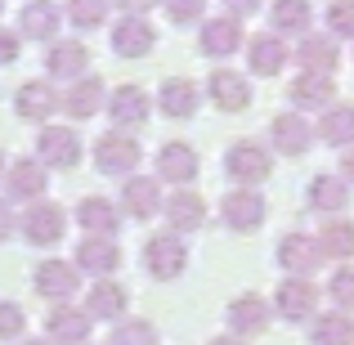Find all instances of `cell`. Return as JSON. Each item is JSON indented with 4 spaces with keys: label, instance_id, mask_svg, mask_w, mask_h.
<instances>
[{
    "label": "cell",
    "instance_id": "obj_1",
    "mask_svg": "<svg viewBox=\"0 0 354 345\" xmlns=\"http://www.w3.org/2000/svg\"><path fill=\"white\" fill-rule=\"evenodd\" d=\"M225 166H229V175H234L242 189H256V184L269 180L274 157H269L260 144H234V148H229V157H225Z\"/></svg>",
    "mask_w": 354,
    "mask_h": 345
},
{
    "label": "cell",
    "instance_id": "obj_2",
    "mask_svg": "<svg viewBox=\"0 0 354 345\" xmlns=\"http://www.w3.org/2000/svg\"><path fill=\"white\" fill-rule=\"evenodd\" d=\"M184 260H189V251H184V242L175 238V233H157V238H148L144 247V265L153 278H180L184 274Z\"/></svg>",
    "mask_w": 354,
    "mask_h": 345
},
{
    "label": "cell",
    "instance_id": "obj_3",
    "mask_svg": "<svg viewBox=\"0 0 354 345\" xmlns=\"http://www.w3.org/2000/svg\"><path fill=\"white\" fill-rule=\"evenodd\" d=\"M27 233V242H36V247H50V242L63 238V229H68V216H63V207H54V202H32L27 207V216L18 220Z\"/></svg>",
    "mask_w": 354,
    "mask_h": 345
},
{
    "label": "cell",
    "instance_id": "obj_4",
    "mask_svg": "<svg viewBox=\"0 0 354 345\" xmlns=\"http://www.w3.org/2000/svg\"><path fill=\"white\" fill-rule=\"evenodd\" d=\"M36 153H41V166H59V171H68V166H77V157H81V139H77V130L45 126L41 139H36Z\"/></svg>",
    "mask_w": 354,
    "mask_h": 345
},
{
    "label": "cell",
    "instance_id": "obj_5",
    "mask_svg": "<svg viewBox=\"0 0 354 345\" xmlns=\"http://www.w3.org/2000/svg\"><path fill=\"white\" fill-rule=\"evenodd\" d=\"M220 216H225L229 229L251 233V229L265 225V198H260L256 189H234V193L225 198V207H220Z\"/></svg>",
    "mask_w": 354,
    "mask_h": 345
},
{
    "label": "cell",
    "instance_id": "obj_6",
    "mask_svg": "<svg viewBox=\"0 0 354 345\" xmlns=\"http://www.w3.org/2000/svg\"><path fill=\"white\" fill-rule=\"evenodd\" d=\"M274 256H278V265H283L292 278H305V274H314V269L323 265V260H319V256H323V251H319V242H314V238H305V233H287V238L278 242V251H274Z\"/></svg>",
    "mask_w": 354,
    "mask_h": 345
},
{
    "label": "cell",
    "instance_id": "obj_7",
    "mask_svg": "<svg viewBox=\"0 0 354 345\" xmlns=\"http://www.w3.org/2000/svg\"><path fill=\"white\" fill-rule=\"evenodd\" d=\"M95 166L108 175H126L139 166V144L130 135H104L95 144Z\"/></svg>",
    "mask_w": 354,
    "mask_h": 345
},
{
    "label": "cell",
    "instance_id": "obj_8",
    "mask_svg": "<svg viewBox=\"0 0 354 345\" xmlns=\"http://www.w3.org/2000/svg\"><path fill=\"white\" fill-rule=\"evenodd\" d=\"M278 314H283L287 323H305L314 314V305H319V292H314L310 278H287L283 287H278Z\"/></svg>",
    "mask_w": 354,
    "mask_h": 345
},
{
    "label": "cell",
    "instance_id": "obj_9",
    "mask_svg": "<svg viewBox=\"0 0 354 345\" xmlns=\"http://www.w3.org/2000/svg\"><path fill=\"white\" fill-rule=\"evenodd\" d=\"M77 265H68V260H41L36 265V292L50 296V301H68V296H77Z\"/></svg>",
    "mask_w": 354,
    "mask_h": 345
},
{
    "label": "cell",
    "instance_id": "obj_10",
    "mask_svg": "<svg viewBox=\"0 0 354 345\" xmlns=\"http://www.w3.org/2000/svg\"><path fill=\"white\" fill-rule=\"evenodd\" d=\"M269 135H274V148H278V153L301 157L305 148H310V139H314V126L301 113H278L274 126H269Z\"/></svg>",
    "mask_w": 354,
    "mask_h": 345
},
{
    "label": "cell",
    "instance_id": "obj_11",
    "mask_svg": "<svg viewBox=\"0 0 354 345\" xmlns=\"http://www.w3.org/2000/svg\"><path fill=\"white\" fill-rule=\"evenodd\" d=\"M117 265H121V251H117L113 238H99V233H90V238L77 247V269H86V274H95V278H108Z\"/></svg>",
    "mask_w": 354,
    "mask_h": 345
},
{
    "label": "cell",
    "instance_id": "obj_12",
    "mask_svg": "<svg viewBox=\"0 0 354 345\" xmlns=\"http://www.w3.org/2000/svg\"><path fill=\"white\" fill-rule=\"evenodd\" d=\"M45 68L59 81H77V77H86V68H90V50L81 41H59L45 54Z\"/></svg>",
    "mask_w": 354,
    "mask_h": 345
},
{
    "label": "cell",
    "instance_id": "obj_13",
    "mask_svg": "<svg viewBox=\"0 0 354 345\" xmlns=\"http://www.w3.org/2000/svg\"><path fill=\"white\" fill-rule=\"evenodd\" d=\"M207 95L216 99L220 113H242V108L251 104V86L238 77V72H229V68H220L216 77L207 81Z\"/></svg>",
    "mask_w": 354,
    "mask_h": 345
},
{
    "label": "cell",
    "instance_id": "obj_14",
    "mask_svg": "<svg viewBox=\"0 0 354 345\" xmlns=\"http://www.w3.org/2000/svg\"><path fill=\"white\" fill-rule=\"evenodd\" d=\"M198 50L211 54V59H229L234 50H242V27H238V18H211V23L202 27Z\"/></svg>",
    "mask_w": 354,
    "mask_h": 345
},
{
    "label": "cell",
    "instance_id": "obj_15",
    "mask_svg": "<svg viewBox=\"0 0 354 345\" xmlns=\"http://www.w3.org/2000/svg\"><path fill=\"white\" fill-rule=\"evenodd\" d=\"M162 211H166V220H171V229H180V233L207 225V202H202L193 189H175L171 202H166Z\"/></svg>",
    "mask_w": 354,
    "mask_h": 345
},
{
    "label": "cell",
    "instance_id": "obj_16",
    "mask_svg": "<svg viewBox=\"0 0 354 345\" xmlns=\"http://www.w3.org/2000/svg\"><path fill=\"white\" fill-rule=\"evenodd\" d=\"M113 50L121 59H144V54L153 50V27H148V18H121L113 27Z\"/></svg>",
    "mask_w": 354,
    "mask_h": 345
},
{
    "label": "cell",
    "instance_id": "obj_17",
    "mask_svg": "<svg viewBox=\"0 0 354 345\" xmlns=\"http://www.w3.org/2000/svg\"><path fill=\"white\" fill-rule=\"evenodd\" d=\"M99 104H104V81H95V77H77L68 90H63V113L77 117V121L95 117Z\"/></svg>",
    "mask_w": 354,
    "mask_h": 345
},
{
    "label": "cell",
    "instance_id": "obj_18",
    "mask_svg": "<svg viewBox=\"0 0 354 345\" xmlns=\"http://www.w3.org/2000/svg\"><path fill=\"white\" fill-rule=\"evenodd\" d=\"M247 59H251V72H256V77H278V72L287 68V50H283V41H278L274 32L251 36L247 41Z\"/></svg>",
    "mask_w": 354,
    "mask_h": 345
},
{
    "label": "cell",
    "instance_id": "obj_19",
    "mask_svg": "<svg viewBox=\"0 0 354 345\" xmlns=\"http://www.w3.org/2000/svg\"><path fill=\"white\" fill-rule=\"evenodd\" d=\"M157 175L171 184H193V175H198V153H193L189 144H162V153H157Z\"/></svg>",
    "mask_w": 354,
    "mask_h": 345
},
{
    "label": "cell",
    "instance_id": "obj_20",
    "mask_svg": "<svg viewBox=\"0 0 354 345\" xmlns=\"http://www.w3.org/2000/svg\"><path fill=\"white\" fill-rule=\"evenodd\" d=\"M5 184H9V198H14V202H41V193H45V166L23 157V162L9 166Z\"/></svg>",
    "mask_w": 354,
    "mask_h": 345
},
{
    "label": "cell",
    "instance_id": "obj_21",
    "mask_svg": "<svg viewBox=\"0 0 354 345\" xmlns=\"http://www.w3.org/2000/svg\"><path fill=\"white\" fill-rule=\"evenodd\" d=\"M121 207H126L135 220L157 216V211H162V189H157V180H144V175L126 180V189H121Z\"/></svg>",
    "mask_w": 354,
    "mask_h": 345
},
{
    "label": "cell",
    "instance_id": "obj_22",
    "mask_svg": "<svg viewBox=\"0 0 354 345\" xmlns=\"http://www.w3.org/2000/svg\"><path fill=\"white\" fill-rule=\"evenodd\" d=\"M157 104H162L166 117L189 121L193 113H198V86H193V81H184V77H171V81H162V95H157Z\"/></svg>",
    "mask_w": 354,
    "mask_h": 345
},
{
    "label": "cell",
    "instance_id": "obj_23",
    "mask_svg": "<svg viewBox=\"0 0 354 345\" xmlns=\"http://www.w3.org/2000/svg\"><path fill=\"white\" fill-rule=\"evenodd\" d=\"M18 27H23V36H32V41H50V36L59 32V5H54V0H27L23 14H18Z\"/></svg>",
    "mask_w": 354,
    "mask_h": 345
},
{
    "label": "cell",
    "instance_id": "obj_24",
    "mask_svg": "<svg viewBox=\"0 0 354 345\" xmlns=\"http://www.w3.org/2000/svg\"><path fill=\"white\" fill-rule=\"evenodd\" d=\"M332 95H337V81L323 77V72H301L292 81V104L296 108H328Z\"/></svg>",
    "mask_w": 354,
    "mask_h": 345
},
{
    "label": "cell",
    "instance_id": "obj_25",
    "mask_svg": "<svg viewBox=\"0 0 354 345\" xmlns=\"http://www.w3.org/2000/svg\"><path fill=\"white\" fill-rule=\"evenodd\" d=\"M296 59H301L305 72H323V77H332V68L341 63V50L332 45V36H305V41L296 45Z\"/></svg>",
    "mask_w": 354,
    "mask_h": 345
},
{
    "label": "cell",
    "instance_id": "obj_26",
    "mask_svg": "<svg viewBox=\"0 0 354 345\" xmlns=\"http://www.w3.org/2000/svg\"><path fill=\"white\" fill-rule=\"evenodd\" d=\"M18 117L27 121H45L54 117V108H59V95H54V86H45V81H27L23 90H18Z\"/></svg>",
    "mask_w": 354,
    "mask_h": 345
},
{
    "label": "cell",
    "instance_id": "obj_27",
    "mask_svg": "<svg viewBox=\"0 0 354 345\" xmlns=\"http://www.w3.org/2000/svg\"><path fill=\"white\" fill-rule=\"evenodd\" d=\"M108 113H113L117 126H144L148 121V95L139 86H121L113 99H108Z\"/></svg>",
    "mask_w": 354,
    "mask_h": 345
},
{
    "label": "cell",
    "instance_id": "obj_28",
    "mask_svg": "<svg viewBox=\"0 0 354 345\" xmlns=\"http://www.w3.org/2000/svg\"><path fill=\"white\" fill-rule=\"evenodd\" d=\"M229 328L234 332H265L269 328V305L260 301V296H238L234 305H229Z\"/></svg>",
    "mask_w": 354,
    "mask_h": 345
},
{
    "label": "cell",
    "instance_id": "obj_29",
    "mask_svg": "<svg viewBox=\"0 0 354 345\" xmlns=\"http://www.w3.org/2000/svg\"><path fill=\"white\" fill-rule=\"evenodd\" d=\"M50 337L63 341V345H81L90 337V314L72 310V305H59V310L50 314Z\"/></svg>",
    "mask_w": 354,
    "mask_h": 345
},
{
    "label": "cell",
    "instance_id": "obj_30",
    "mask_svg": "<svg viewBox=\"0 0 354 345\" xmlns=\"http://www.w3.org/2000/svg\"><path fill=\"white\" fill-rule=\"evenodd\" d=\"M77 225H86L90 233H99V238H113L117 233V207L108 198H86L77 207Z\"/></svg>",
    "mask_w": 354,
    "mask_h": 345
},
{
    "label": "cell",
    "instance_id": "obj_31",
    "mask_svg": "<svg viewBox=\"0 0 354 345\" xmlns=\"http://www.w3.org/2000/svg\"><path fill=\"white\" fill-rule=\"evenodd\" d=\"M350 202V184L337 180V175H314L310 180V207L319 211H341Z\"/></svg>",
    "mask_w": 354,
    "mask_h": 345
},
{
    "label": "cell",
    "instance_id": "obj_32",
    "mask_svg": "<svg viewBox=\"0 0 354 345\" xmlns=\"http://www.w3.org/2000/svg\"><path fill=\"white\" fill-rule=\"evenodd\" d=\"M310 0H274L269 9V23H274V36L278 32H305L310 27Z\"/></svg>",
    "mask_w": 354,
    "mask_h": 345
},
{
    "label": "cell",
    "instance_id": "obj_33",
    "mask_svg": "<svg viewBox=\"0 0 354 345\" xmlns=\"http://www.w3.org/2000/svg\"><path fill=\"white\" fill-rule=\"evenodd\" d=\"M314 345H354V319L346 310L314 319Z\"/></svg>",
    "mask_w": 354,
    "mask_h": 345
},
{
    "label": "cell",
    "instance_id": "obj_34",
    "mask_svg": "<svg viewBox=\"0 0 354 345\" xmlns=\"http://www.w3.org/2000/svg\"><path fill=\"white\" fill-rule=\"evenodd\" d=\"M319 251L332 256V260H350L354 256V225H350V220H332V225H323Z\"/></svg>",
    "mask_w": 354,
    "mask_h": 345
},
{
    "label": "cell",
    "instance_id": "obj_35",
    "mask_svg": "<svg viewBox=\"0 0 354 345\" xmlns=\"http://www.w3.org/2000/svg\"><path fill=\"white\" fill-rule=\"evenodd\" d=\"M121 310H126V287L95 283V292L86 301V314H95V319H121Z\"/></svg>",
    "mask_w": 354,
    "mask_h": 345
},
{
    "label": "cell",
    "instance_id": "obj_36",
    "mask_svg": "<svg viewBox=\"0 0 354 345\" xmlns=\"http://www.w3.org/2000/svg\"><path fill=\"white\" fill-rule=\"evenodd\" d=\"M319 135L328 139V144H337V148H354V108H350V104L332 108V113L323 117Z\"/></svg>",
    "mask_w": 354,
    "mask_h": 345
},
{
    "label": "cell",
    "instance_id": "obj_37",
    "mask_svg": "<svg viewBox=\"0 0 354 345\" xmlns=\"http://www.w3.org/2000/svg\"><path fill=\"white\" fill-rule=\"evenodd\" d=\"M68 18L77 27H99L108 18V0H68Z\"/></svg>",
    "mask_w": 354,
    "mask_h": 345
},
{
    "label": "cell",
    "instance_id": "obj_38",
    "mask_svg": "<svg viewBox=\"0 0 354 345\" xmlns=\"http://www.w3.org/2000/svg\"><path fill=\"white\" fill-rule=\"evenodd\" d=\"M113 345H157V328H153V323H144V319L121 323V328L113 332Z\"/></svg>",
    "mask_w": 354,
    "mask_h": 345
},
{
    "label": "cell",
    "instance_id": "obj_39",
    "mask_svg": "<svg viewBox=\"0 0 354 345\" xmlns=\"http://www.w3.org/2000/svg\"><path fill=\"white\" fill-rule=\"evenodd\" d=\"M328 27H332V36H354V0H332Z\"/></svg>",
    "mask_w": 354,
    "mask_h": 345
},
{
    "label": "cell",
    "instance_id": "obj_40",
    "mask_svg": "<svg viewBox=\"0 0 354 345\" xmlns=\"http://www.w3.org/2000/svg\"><path fill=\"white\" fill-rule=\"evenodd\" d=\"M202 9H207V0H166V18H171L175 27L198 23V18H202Z\"/></svg>",
    "mask_w": 354,
    "mask_h": 345
},
{
    "label": "cell",
    "instance_id": "obj_41",
    "mask_svg": "<svg viewBox=\"0 0 354 345\" xmlns=\"http://www.w3.org/2000/svg\"><path fill=\"white\" fill-rule=\"evenodd\" d=\"M328 292H332V301H337L341 310H354V269H337L332 283H328Z\"/></svg>",
    "mask_w": 354,
    "mask_h": 345
},
{
    "label": "cell",
    "instance_id": "obj_42",
    "mask_svg": "<svg viewBox=\"0 0 354 345\" xmlns=\"http://www.w3.org/2000/svg\"><path fill=\"white\" fill-rule=\"evenodd\" d=\"M23 328H27V314L14 301H0V341H14Z\"/></svg>",
    "mask_w": 354,
    "mask_h": 345
},
{
    "label": "cell",
    "instance_id": "obj_43",
    "mask_svg": "<svg viewBox=\"0 0 354 345\" xmlns=\"http://www.w3.org/2000/svg\"><path fill=\"white\" fill-rule=\"evenodd\" d=\"M14 59H18V36L0 32V63H14Z\"/></svg>",
    "mask_w": 354,
    "mask_h": 345
},
{
    "label": "cell",
    "instance_id": "obj_44",
    "mask_svg": "<svg viewBox=\"0 0 354 345\" xmlns=\"http://www.w3.org/2000/svg\"><path fill=\"white\" fill-rule=\"evenodd\" d=\"M225 9L234 18H247V14H256V9H260V0H225Z\"/></svg>",
    "mask_w": 354,
    "mask_h": 345
},
{
    "label": "cell",
    "instance_id": "obj_45",
    "mask_svg": "<svg viewBox=\"0 0 354 345\" xmlns=\"http://www.w3.org/2000/svg\"><path fill=\"white\" fill-rule=\"evenodd\" d=\"M121 9H126V18H144V9H153L157 0H117Z\"/></svg>",
    "mask_w": 354,
    "mask_h": 345
},
{
    "label": "cell",
    "instance_id": "obj_46",
    "mask_svg": "<svg viewBox=\"0 0 354 345\" xmlns=\"http://www.w3.org/2000/svg\"><path fill=\"white\" fill-rule=\"evenodd\" d=\"M14 225H18V220H14V211H9V202H0V242L14 233Z\"/></svg>",
    "mask_w": 354,
    "mask_h": 345
},
{
    "label": "cell",
    "instance_id": "obj_47",
    "mask_svg": "<svg viewBox=\"0 0 354 345\" xmlns=\"http://www.w3.org/2000/svg\"><path fill=\"white\" fill-rule=\"evenodd\" d=\"M341 175H346V184H354V148L341 153Z\"/></svg>",
    "mask_w": 354,
    "mask_h": 345
},
{
    "label": "cell",
    "instance_id": "obj_48",
    "mask_svg": "<svg viewBox=\"0 0 354 345\" xmlns=\"http://www.w3.org/2000/svg\"><path fill=\"white\" fill-rule=\"evenodd\" d=\"M211 345H242V341H234V337H220V341H211Z\"/></svg>",
    "mask_w": 354,
    "mask_h": 345
},
{
    "label": "cell",
    "instance_id": "obj_49",
    "mask_svg": "<svg viewBox=\"0 0 354 345\" xmlns=\"http://www.w3.org/2000/svg\"><path fill=\"white\" fill-rule=\"evenodd\" d=\"M27 345H50V341H27Z\"/></svg>",
    "mask_w": 354,
    "mask_h": 345
},
{
    "label": "cell",
    "instance_id": "obj_50",
    "mask_svg": "<svg viewBox=\"0 0 354 345\" xmlns=\"http://www.w3.org/2000/svg\"><path fill=\"white\" fill-rule=\"evenodd\" d=\"M0 175H5V157H0Z\"/></svg>",
    "mask_w": 354,
    "mask_h": 345
}]
</instances>
